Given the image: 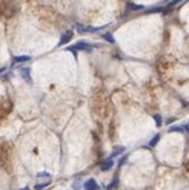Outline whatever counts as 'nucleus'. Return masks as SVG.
<instances>
[{
    "label": "nucleus",
    "mask_w": 189,
    "mask_h": 190,
    "mask_svg": "<svg viewBox=\"0 0 189 190\" xmlns=\"http://www.w3.org/2000/svg\"><path fill=\"white\" fill-rule=\"evenodd\" d=\"M20 75L27 83H32V77H30V67H20Z\"/></svg>",
    "instance_id": "20e7f679"
},
{
    "label": "nucleus",
    "mask_w": 189,
    "mask_h": 190,
    "mask_svg": "<svg viewBox=\"0 0 189 190\" xmlns=\"http://www.w3.org/2000/svg\"><path fill=\"white\" fill-rule=\"evenodd\" d=\"M73 39V32H70V30H67V32H65V33L60 36V40H59V44L58 46H65V44H67L69 41Z\"/></svg>",
    "instance_id": "f03ea898"
},
{
    "label": "nucleus",
    "mask_w": 189,
    "mask_h": 190,
    "mask_svg": "<svg viewBox=\"0 0 189 190\" xmlns=\"http://www.w3.org/2000/svg\"><path fill=\"white\" fill-rule=\"evenodd\" d=\"M159 139H161V134H155V137H153L152 140L149 141L148 147H155V146L158 144V141H159Z\"/></svg>",
    "instance_id": "1a4fd4ad"
},
{
    "label": "nucleus",
    "mask_w": 189,
    "mask_h": 190,
    "mask_svg": "<svg viewBox=\"0 0 189 190\" xmlns=\"http://www.w3.org/2000/svg\"><path fill=\"white\" fill-rule=\"evenodd\" d=\"M47 184H49V182H46V183H42V184H37V186H36V190H42V189H43V187H46Z\"/></svg>",
    "instance_id": "dca6fc26"
},
{
    "label": "nucleus",
    "mask_w": 189,
    "mask_h": 190,
    "mask_svg": "<svg viewBox=\"0 0 189 190\" xmlns=\"http://www.w3.org/2000/svg\"><path fill=\"white\" fill-rule=\"evenodd\" d=\"M83 189L85 190H98V183H96L95 179H89V180H86V182H85Z\"/></svg>",
    "instance_id": "7ed1b4c3"
},
{
    "label": "nucleus",
    "mask_w": 189,
    "mask_h": 190,
    "mask_svg": "<svg viewBox=\"0 0 189 190\" xmlns=\"http://www.w3.org/2000/svg\"><path fill=\"white\" fill-rule=\"evenodd\" d=\"M169 132H179V133H182V132H185V130H183V127L173 126V127H169Z\"/></svg>",
    "instance_id": "ddd939ff"
},
{
    "label": "nucleus",
    "mask_w": 189,
    "mask_h": 190,
    "mask_svg": "<svg viewBox=\"0 0 189 190\" xmlns=\"http://www.w3.org/2000/svg\"><path fill=\"white\" fill-rule=\"evenodd\" d=\"M126 7L129 9L131 12H135V10H142L143 6H142V4H135V3H132V1H128V3H126Z\"/></svg>",
    "instance_id": "0eeeda50"
},
{
    "label": "nucleus",
    "mask_w": 189,
    "mask_h": 190,
    "mask_svg": "<svg viewBox=\"0 0 189 190\" xmlns=\"http://www.w3.org/2000/svg\"><path fill=\"white\" fill-rule=\"evenodd\" d=\"M29 60H30V56H27V54L15 56V57H13V62H15V63H22V62H29Z\"/></svg>",
    "instance_id": "6e6552de"
},
{
    "label": "nucleus",
    "mask_w": 189,
    "mask_h": 190,
    "mask_svg": "<svg viewBox=\"0 0 189 190\" xmlns=\"http://www.w3.org/2000/svg\"><path fill=\"white\" fill-rule=\"evenodd\" d=\"M183 130H186V132L189 133V124H186V126H185V127H183Z\"/></svg>",
    "instance_id": "a211bd4d"
},
{
    "label": "nucleus",
    "mask_w": 189,
    "mask_h": 190,
    "mask_svg": "<svg viewBox=\"0 0 189 190\" xmlns=\"http://www.w3.org/2000/svg\"><path fill=\"white\" fill-rule=\"evenodd\" d=\"M4 70H6V69H4V67H1V69H0V75H1V73H3Z\"/></svg>",
    "instance_id": "6ab92c4d"
},
{
    "label": "nucleus",
    "mask_w": 189,
    "mask_h": 190,
    "mask_svg": "<svg viewBox=\"0 0 189 190\" xmlns=\"http://www.w3.org/2000/svg\"><path fill=\"white\" fill-rule=\"evenodd\" d=\"M186 167H188V172H189V166H186Z\"/></svg>",
    "instance_id": "412c9836"
},
{
    "label": "nucleus",
    "mask_w": 189,
    "mask_h": 190,
    "mask_svg": "<svg viewBox=\"0 0 189 190\" xmlns=\"http://www.w3.org/2000/svg\"><path fill=\"white\" fill-rule=\"evenodd\" d=\"M20 190H30L29 187H23V189H20Z\"/></svg>",
    "instance_id": "aec40b11"
},
{
    "label": "nucleus",
    "mask_w": 189,
    "mask_h": 190,
    "mask_svg": "<svg viewBox=\"0 0 189 190\" xmlns=\"http://www.w3.org/2000/svg\"><path fill=\"white\" fill-rule=\"evenodd\" d=\"M126 159H128V156H123V157H122V159L119 160V166H122V165H123L125 162H126Z\"/></svg>",
    "instance_id": "f3484780"
},
{
    "label": "nucleus",
    "mask_w": 189,
    "mask_h": 190,
    "mask_svg": "<svg viewBox=\"0 0 189 190\" xmlns=\"http://www.w3.org/2000/svg\"><path fill=\"white\" fill-rule=\"evenodd\" d=\"M37 177H47V179H50V174L46 173V172H40V173H37Z\"/></svg>",
    "instance_id": "2eb2a0df"
},
{
    "label": "nucleus",
    "mask_w": 189,
    "mask_h": 190,
    "mask_svg": "<svg viewBox=\"0 0 189 190\" xmlns=\"http://www.w3.org/2000/svg\"><path fill=\"white\" fill-rule=\"evenodd\" d=\"M153 120H155V123H156L158 127L162 126V116L161 115H153Z\"/></svg>",
    "instance_id": "9b49d317"
},
{
    "label": "nucleus",
    "mask_w": 189,
    "mask_h": 190,
    "mask_svg": "<svg viewBox=\"0 0 189 190\" xmlns=\"http://www.w3.org/2000/svg\"><path fill=\"white\" fill-rule=\"evenodd\" d=\"M103 39H105L106 41H109L110 44H115V43H116L115 37H113V36H112L110 33H105V34H103Z\"/></svg>",
    "instance_id": "9d476101"
},
{
    "label": "nucleus",
    "mask_w": 189,
    "mask_h": 190,
    "mask_svg": "<svg viewBox=\"0 0 189 190\" xmlns=\"http://www.w3.org/2000/svg\"><path fill=\"white\" fill-rule=\"evenodd\" d=\"M74 29H76L77 32H80V33H83V32H88V27H85V26H82V25H76V26H74Z\"/></svg>",
    "instance_id": "f8f14e48"
},
{
    "label": "nucleus",
    "mask_w": 189,
    "mask_h": 190,
    "mask_svg": "<svg viewBox=\"0 0 189 190\" xmlns=\"http://www.w3.org/2000/svg\"><path fill=\"white\" fill-rule=\"evenodd\" d=\"M66 50H69V51H73L74 54H76V50H85V51H90L92 50V46L88 43V41L85 40H79L76 44H74L73 47H67Z\"/></svg>",
    "instance_id": "f257e3e1"
},
{
    "label": "nucleus",
    "mask_w": 189,
    "mask_h": 190,
    "mask_svg": "<svg viewBox=\"0 0 189 190\" xmlns=\"http://www.w3.org/2000/svg\"><path fill=\"white\" fill-rule=\"evenodd\" d=\"M123 152H125V147H123V146H116L115 149L112 150V153L109 154V159H112V160H113V157L119 156V154H120V153H123Z\"/></svg>",
    "instance_id": "423d86ee"
},
{
    "label": "nucleus",
    "mask_w": 189,
    "mask_h": 190,
    "mask_svg": "<svg viewBox=\"0 0 189 190\" xmlns=\"http://www.w3.org/2000/svg\"><path fill=\"white\" fill-rule=\"evenodd\" d=\"M116 184H117V177H115V179L112 180V183H110V186L107 187V190H112L113 187H116Z\"/></svg>",
    "instance_id": "4468645a"
},
{
    "label": "nucleus",
    "mask_w": 189,
    "mask_h": 190,
    "mask_svg": "<svg viewBox=\"0 0 189 190\" xmlns=\"http://www.w3.org/2000/svg\"><path fill=\"white\" fill-rule=\"evenodd\" d=\"M112 167H113V160L107 157L106 160L100 165V170H102V172H106V170H110Z\"/></svg>",
    "instance_id": "39448f33"
}]
</instances>
